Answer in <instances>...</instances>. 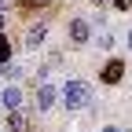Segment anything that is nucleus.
<instances>
[{"mask_svg":"<svg viewBox=\"0 0 132 132\" xmlns=\"http://www.w3.org/2000/svg\"><path fill=\"white\" fill-rule=\"evenodd\" d=\"M88 4H92V7H99V11H103V7H110V0H88Z\"/></svg>","mask_w":132,"mask_h":132,"instance_id":"12","label":"nucleus"},{"mask_svg":"<svg viewBox=\"0 0 132 132\" xmlns=\"http://www.w3.org/2000/svg\"><path fill=\"white\" fill-rule=\"evenodd\" d=\"M22 103H26V95H22L19 85H4V88H0V106H4V114L22 110Z\"/></svg>","mask_w":132,"mask_h":132,"instance_id":"7","label":"nucleus"},{"mask_svg":"<svg viewBox=\"0 0 132 132\" xmlns=\"http://www.w3.org/2000/svg\"><path fill=\"white\" fill-rule=\"evenodd\" d=\"M125 81V59L121 55H114L103 62V70H99V85H121Z\"/></svg>","mask_w":132,"mask_h":132,"instance_id":"6","label":"nucleus"},{"mask_svg":"<svg viewBox=\"0 0 132 132\" xmlns=\"http://www.w3.org/2000/svg\"><path fill=\"white\" fill-rule=\"evenodd\" d=\"M114 11H132V0H110Z\"/></svg>","mask_w":132,"mask_h":132,"instance_id":"10","label":"nucleus"},{"mask_svg":"<svg viewBox=\"0 0 132 132\" xmlns=\"http://www.w3.org/2000/svg\"><path fill=\"white\" fill-rule=\"evenodd\" d=\"M52 106H59V85L37 81V85H33V114H48Z\"/></svg>","mask_w":132,"mask_h":132,"instance_id":"2","label":"nucleus"},{"mask_svg":"<svg viewBox=\"0 0 132 132\" xmlns=\"http://www.w3.org/2000/svg\"><path fill=\"white\" fill-rule=\"evenodd\" d=\"M0 33H7V15H0Z\"/></svg>","mask_w":132,"mask_h":132,"instance_id":"14","label":"nucleus"},{"mask_svg":"<svg viewBox=\"0 0 132 132\" xmlns=\"http://www.w3.org/2000/svg\"><path fill=\"white\" fill-rule=\"evenodd\" d=\"M11 59H15V44H11L7 33H0V66H7Z\"/></svg>","mask_w":132,"mask_h":132,"instance_id":"8","label":"nucleus"},{"mask_svg":"<svg viewBox=\"0 0 132 132\" xmlns=\"http://www.w3.org/2000/svg\"><path fill=\"white\" fill-rule=\"evenodd\" d=\"M92 37H95V29H92V22L88 19H70L66 22V40H70V48H85V44H92Z\"/></svg>","mask_w":132,"mask_h":132,"instance_id":"3","label":"nucleus"},{"mask_svg":"<svg viewBox=\"0 0 132 132\" xmlns=\"http://www.w3.org/2000/svg\"><path fill=\"white\" fill-rule=\"evenodd\" d=\"M4 132H33V106L4 114Z\"/></svg>","mask_w":132,"mask_h":132,"instance_id":"5","label":"nucleus"},{"mask_svg":"<svg viewBox=\"0 0 132 132\" xmlns=\"http://www.w3.org/2000/svg\"><path fill=\"white\" fill-rule=\"evenodd\" d=\"M95 103V92L85 77H66L62 85H59V106L66 114H77V110H88Z\"/></svg>","mask_w":132,"mask_h":132,"instance_id":"1","label":"nucleus"},{"mask_svg":"<svg viewBox=\"0 0 132 132\" xmlns=\"http://www.w3.org/2000/svg\"><path fill=\"white\" fill-rule=\"evenodd\" d=\"M11 7H15V0H0V15H7Z\"/></svg>","mask_w":132,"mask_h":132,"instance_id":"11","label":"nucleus"},{"mask_svg":"<svg viewBox=\"0 0 132 132\" xmlns=\"http://www.w3.org/2000/svg\"><path fill=\"white\" fill-rule=\"evenodd\" d=\"M44 40H48V22H44V19L26 22V33H22V48H26V52H37Z\"/></svg>","mask_w":132,"mask_h":132,"instance_id":"4","label":"nucleus"},{"mask_svg":"<svg viewBox=\"0 0 132 132\" xmlns=\"http://www.w3.org/2000/svg\"><path fill=\"white\" fill-rule=\"evenodd\" d=\"M95 48H99V52H110V48H114V33L110 29H99L95 33Z\"/></svg>","mask_w":132,"mask_h":132,"instance_id":"9","label":"nucleus"},{"mask_svg":"<svg viewBox=\"0 0 132 132\" xmlns=\"http://www.w3.org/2000/svg\"><path fill=\"white\" fill-rule=\"evenodd\" d=\"M103 132H132V128H121V125H106Z\"/></svg>","mask_w":132,"mask_h":132,"instance_id":"13","label":"nucleus"},{"mask_svg":"<svg viewBox=\"0 0 132 132\" xmlns=\"http://www.w3.org/2000/svg\"><path fill=\"white\" fill-rule=\"evenodd\" d=\"M125 44H128V52H132V29H128V40H125Z\"/></svg>","mask_w":132,"mask_h":132,"instance_id":"15","label":"nucleus"}]
</instances>
